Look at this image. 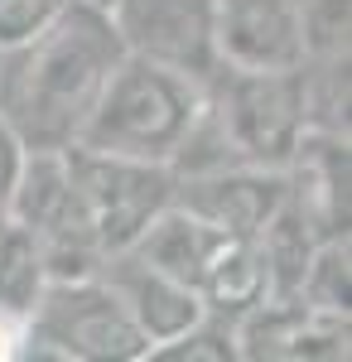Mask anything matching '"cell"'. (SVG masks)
Returning <instances> with one entry per match:
<instances>
[{"mask_svg": "<svg viewBox=\"0 0 352 362\" xmlns=\"http://www.w3.org/2000/svg\"><path fill=\"white\" fill-rule=\"evenodd\" d=\"M0 54V121L25 150H63L82 136L126 44L107 5L68 0L34 39Z\"/></svg>", "mask_w": 352, "mask_h": 362, "instance_id": "cell-1", "label": "cell"}, {"mask_svg": "<svg viewBox=\"0 0 352 362\" xmlns=\"http://www.w3.org/2000/svg\"><path fill=\"white\" fill-rule=\"evenodd\" d=\"M198 116H203V97H198L193 78L174 73V68H160L150 58L126 54L111 68L78 145L164 165L189 145Z\"/></svg>", "mask_w": 352, "mask_h": 362, "instance_id": "cell-2", "label": "cell"}, {"mask_svg": "<svg viewBox=\"0 0 352 362\" xmlns=\"http://www.w3.org/2000/svg\"><path fill=\"white\" fill-rule=\"evenodd\" d=\"M136 261L155 266L179 285H189L203 309L217 314H246L256 300H266V261L251 237L222 232L203 223L198 213L169 203L131 247Z\"/></svg>", "mask_w": 352, "mask_h": 362, "instance_id": "cell-3", "label": "cell"}, {"mask_svg": "<svg viewBox=\"0 0 352 362\" xmlns=\"http://www.w3.org/2000/svg\"><path fill=\"white\" fill-rule=\"evenodd\" d=\"M63 165H68V184H73L82 218L107 256L131 251L140 232L174 203V174L160 160L92 150L73 140L63 145Z\"/></svg>", "mask_w": 352, "mask_h": 362, "instance_id": "cell-4", "label": "cell"}, {"mask_svg": "<svg viewBox=\"0 0 352 362\" xmlns=\"http://www.w3.org/2000/svg\"><path fill=\"white\" fill-rule=\"evenodd\" d=\"M29 319L34 343H49L58 358H145L150 348L121 295L97 280H49Z\"/></svg>", "mask_w": 352, "mask_h": 362, "instance_id": "cell-5", "label": "cell"}, {"mask_svg": "<svg viewBox=\"0 0 352 362\" xmlns=\"http://www.w3.org/2000/svg\"><path fill=\"white\" fill-rule=\"evenodd\" d=\"M107 15L126 54L174 68L193 83L213 78L217 58V0H107Z\"/></svg>", "mask_w": 352, "mask_h": 362, "instance_id": "cell-6", "label": "cell"}, {"mask_svg": "<svg viewBox=\"0 0 352 362\" xmlns=\"http://www.w3.org/2000/svg\"><path fill=\"white\" fill-rule=\"evenodd\" d=\"M222 131L251 165H285L304 140V92L299 68L285 73H246L232 68L222 87Z\"/></svg>", "mask_w": 352, "mask_h": 362, "instance_id": "cell-7", "label": "cell"}, {"mask_svg": "<svg viewBox=\"0 0 352 362\" xmlns=\"http://www.w3.org/2000/svg\"><path fill=\"white\" fill-rule=\"evenodd\" d=\"M304 15L295 0H217V58L246 73L304 63Z\"/></svg>", "mask_w": 352, "mask_h": 362, "instance_id": "cell-8", "label": "cell"}, {"mask_svg": "<svg viewBox=\"0 0 352 362\" xmlns=\"http://www.w3.org/2000/svg\"><path fill=\"white\" fill-rule=\"evenodd\" d=\"M179 194V189H174ZM290 198V184L266 165H251V169H217V174H203L193 179L189 189L179 194V208L198 213L203 223L222 227V232H237V237H261L271 218L285 208Z\"/></svg>", "mask_w": 352, "mask_h": 362, "instance_id": "cell-9", "label": "cell"}, {"mask_svg": "<svg viewBox=\"0 0 352 362\" xmlns=\"http://www.w3.org/2000/svg\"><path fill=\"white\" fill-rule=\"evenodd\" d=\"M121 271L111 280V290L121 295V305L131 309V319L140 324V334L150 338V343H169V338H179L184 329L193 324H203V300L193 295L189 285H179L174 276H164L155 266H145L136 261L131 251H121V261H116Z\"/></svg>", "mask_w": 352, "mask_h": 362, "instance_id": "cell-10", "label": "cell"}, {"mask_svg": "<svg viewBox=\"0 0 352 362\" xmlns=\"http://www.w3.org/2000/svg\"><path fill=\"white\" fill-rule=\"evenodd\" d=\"M44 251L39 237L20 223H5L0 232V319H29L34 305L44 300Z\"/></svg>", "mask_w": 352, "mask_h": 362, "instance_id": "cell-11", "label": "cell"}, {"mask_svg": "<svg viewBox=\"0 0 352 362\" xmlns=\"http://www.w3.org/2000/svg\"><path fill=\"white\" fill-rule=\"evenodd\" d=\"M68 0H0V49L34 39Z\"/></svg>", "mask_w": 352, "mask_h": 362, "instance_id": "cell-12", "label": "cell"}, {"mask_svg": "<svg viewBox=\"0 0 352 362\" xmlns=\"http://www.w3.org/2000/svg\"><path fill=\"white\" fill-rule=\"evenodd\" d=\"M150 358H160V362H193V358H232L237 348H232V338L227 334H217V329H203V324H193V329H184L179 338H169V343H160V348H145Z\"/></svg>", "mask_w": 352, "mask_h": 362, "instance_id": "cell-13", "label": "cell"}, {"mask_svg": "<svg viewBox=\"0 0 352 362\" xmlns=\"http://www.w3.org/2000/svg\"><path fill=\"white\" fill-rule=\"evenodd\" d=\"M20 165H25V145H20V140H15V131L0 121V213L10 208V194H15Z\"/></svg>", "mask_w": 352, "mask_h": 362, "instance_id": "cell-14", "label": "cell"}, {"mask_svg": "<svg viewBox=\"0 0 352 362\" xmlns=\"http://www.w3.org/2000/svg\"><path fill=\"white\" fill-rule=\"evenodd\" d=\"M0 358H10V334H5V324H0Z\"/></svg>", "mask_w": 352, "mask_h": 362, "instance_id": "cell-15", "label": "cell"}, {"mask_svg": "<svg viewBox=\"0 0 352 362\" xmlns=\"http://www.w3.org/2000/svg\"><path fill=\"white\" fill-rule=\"evenodd\" d=\"M5 223H10V218H5V213H0V232H5Z\"/></svg>", "mask_w": 352, "mask_h": 362, "instance_id": "cell-16", "label": "cell"}]
</instances>
